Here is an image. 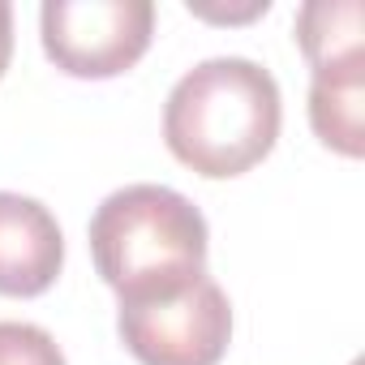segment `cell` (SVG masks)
<instances>
[{"label": "cell", "instance_id": "cell-1", "mask_svg": "<svg viewBox=\"0 0 365 365\" xmlns=\"http://www.w3.org/2000/svg\"><path fill=\"white\" fill-rule=\"evenodd\" d=\"M284 125L279 82L250 56H211L180 73L163 103V142L176 163L207 180L258 168Z\"/></svg>", "mask_w": 365, "mask_h": 365}, {"label": "cell", "instance_id": "cell-2", "mask_svg": "<svg viewBox=\"0 0 365 365\" xmlns=\"http://www.w3.org/2000/svg\"><path fill=\"white\" fill-rule=\"evenodd\" d=\"M91 258L120 305L176 297L207 275V220L168 185H125L91 215Z\"/></svg>", "mask_w": 365, "mask_h": 365}, {"label": "cell", "instance_id": "cell-3", "mask_svg": "<svg viewBox=\"0 0 365 365\" xmlns=\"http://www.w3.org/2000/svg\"><path fill=\"white\" fill-rule=\"evenodd\" d=\"M155 35L150 0H48L39 9V39L48 61L82 82L129 73Z\"/></svg>", "mask_w": 365, "mask_h": 365}, {"label": "cell", "instance_id": "cell-4", "mask_svg": "<svg viewBox=\"0 0 365 365\" xmlns=\"http://www.w3.org/2000/svg\"><path fill=\"white\" fill-rule=\"evenodd\" d=\"M116 335L138 365H220L232 344V301L202 275L176 297L120 305Z\"/></svg>", "mask_w": 365, "mask_h": 365}, {"label": "cell", "instance_id": "cell-5", "mask_svg": "<svg viewBox=\"0 0 365 365\" xmlns=\"http://www.w3.org/2000/svg\"><path fill=\"white\" fill-rule=\"evenodd\" d=\"M65 267L56 215L26 194L0 190V297H43Z\"/></svg>", "mask_w": 365, "mask_h": 365}, {"label": "cell", "instance_id": "cell-6", "mask_svg": "<svg viewBox=\"0 0 365 365\" xmlns=\"http://www.w3.org/2000/svg\"><path fill=\"white\" fill-rule=\"evenodd\" d=\"M297 48L309 73L365 65V9L361 0H309L297 14Z\"/></svg>", "mask_w": 365, "mask_h": 365}, {"label": "cell", "instance_id": "cell-7", "mask_svg": "<svg viewBox=\"0 0 365 365\" xmlns=\"http://www.w3.org/2000/svg\"><path fill=\"white\" fill-rule=\"evenodd\" d=\"M309 129L344 159L365 155V65L309 78Z\"/></svg>", "mask_w": 365, "mask_h": 365}, {"label": "cell", "instance_id": "cell-8", "mask_svg": "<svg viewBox=\"0 0 365 365\" xmlns=\"http://www.w3.org/2000/svg\"><path fill=\"white\" fill-rule=\"evenodd\" d=\"M0 365H69L52 331L35 322H0Z\"/></svg>", "mask_w": 365, "mask_h": 365}, {"label": "cell", "instance_id": "cell-9", "mask_svg": "<svg viewBox=\"0 0 365 365\" xmlns=\"http://www.w3.org/2000/svg\"><path fill=\"white\" fill-rule=\"evenodd\" d=\"M271 9V0H250V5H241V9H211L207 0H190V14L194 18H207V22H254V18H262Z\"/></svg>", "mask_w": 365, "mask_h": 365}, {"label": "cell", "instance_id": "cell-10", "mask_svg": "<svg viewBox=\"0 0 365 365\" xmlns=\"http://www.w3.org/2000/svg\"><path fill=\"white\" fill-rule=\"evenodd\" d=\"M9 56H14V9L0 0V78L9 69Z\"/></svg>", "mask_w": 365, "mask_h": 365}]
</instances>
